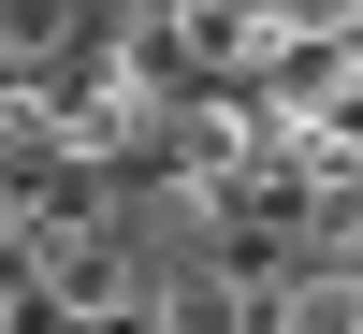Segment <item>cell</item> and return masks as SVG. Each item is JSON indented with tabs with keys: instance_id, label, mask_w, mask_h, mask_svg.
<instances>
[]
</instances>
